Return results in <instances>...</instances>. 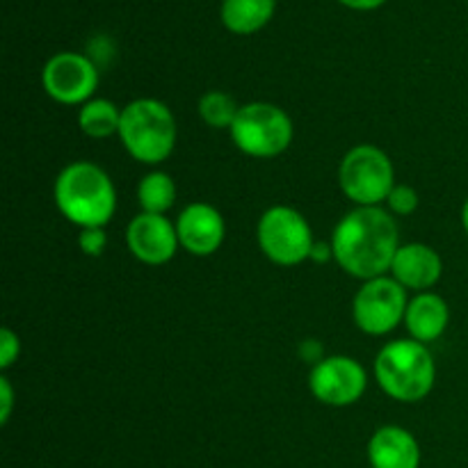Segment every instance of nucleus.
<instances>
[{
  "mask_svg": "<svg viewBox=\"0 0 468 468\" xmlns=\"http://www.w3.org/2000/svg\"><path fill=\"white\" fill-rule=\"evenodd\" d=\"M256 240L265 259L292 268L311 259L315 238L304 215L292 206H272L256 224Z\"/></svg>",
  "mask_w": 468,
  "mask_h": 468,
  "instance_id": "7",
  "label": "nucleus"
},
{
  "mask_svg": "<svg viewBox=\"0 0 468 468\" xmlns=\"http://www.w3.org/2000/svg\"><path fill=\"white\" fill-rule=\"evenodd\" d=\"M443 274V261L434 247L423 242L400 245L391 265V277L407 291L428 292Z\"/></svg>",
  "mask_w": 468,
  "mask_h": 468,
  "instance_id": "13",
  "label": "nucleus"
},
{
  "mask_svg": "<svg viewBox=\"0 0 468 468\" xmlns=\"http://www.w3.org/2000/svg\"><path fill=\"white\" fill-rule=\"evenodd\" d=\"M368 462L373 468H419L420 446L410 430L384 425L370 437Z\"/></svg>",
  "mask_w": 468,
  "mask_h": 468,
  "instance_id": "14",
  "label": "nucleus"
},
{
  "mask_svg": "<svg viewBox=\"0 0 468 468\" xmlns=\"http://www.w3.org/2000/svg\"><path fill=\"white\" fill-rule=\"evenodd\" d=\"M178 242L192 256H210L222 247L227 238V224L215 206L195 201L186 206L176 222Z\"/></svg>",
  "mask_w": 468,
  "mask_h": 468,
  "instance_id": "12",
  "label": "nucleus"
},
{
  "mask_svg": "<svg viewBox=\"0 0 468 468\" xmlns=\"http://www.w3.org/2000/svg\"><path fill=\"white\" fill-rule=\"evenodd\" d=\"M238 112H240V105L227 91L210 90L199 99L201 122L208 128H215V131H231Z\"/></svg>",
  "mask_w": 468,
  "mask_h": 468,
  "instance_id": "19",
  "label": "nucleus"
},
{
  "mask_svg": "<svg viewBox=\"0 0 468 468\" xmlns=\"http://www.w3.org/2000/svg\"><path fill=\"white\" fill-rule=\"evenodd\" d=\"M334 259V251H332V242H318L315 240L314 251H311V261L315 263H324V261Z\"/></svg>",
  "mask_w": 468,
  "mask_h": 468,
  "instance_id": "25",
  "label": "nucleus"
},
{
  "mask_svg": "<svg viewBox=\"0 0 468 468\" xmlns=\"http://www.w3.org/2000/svg\"><path fill=\"white\" fill-rule=\"evenodd\" d=\"M407 306H410L407 288L384 274L361 283L352 302V318L356 327L368 336H387L405 323Z\"/></svg>",
  "mask_w": 468,
  "mask_h": 468,
  "instance_id": "8",
  "label": "nucleus"
},
{
  "mask_svg": "<svg viewBox=\"0 0 468 468\" xmlns=\"http://www.w3.org/2000/svg\"><path fill=\"white\" fill-rule=\"evenodd\" d=\"M137 204L142 213L165 215L176 204V183L167 172H149L137 186Z\"/></svg>",
  "mask_w": 468,
  "mask_h": 468,
  "instance_id": "18",
  "label": "nucleus"
},
{
  "mask_svg": "<svg viewBox=\"0 0 468 468\" xmlns=\"http://www.w3.org/2000/svg\"><path fill=\"white\" fill-rule=\"evenodd\" d=\"M462 227H464V231L468 236V197H466L464 206H462Z\"/></svg>",
  "mask_w": 468,
  "mask_h": 468,
  "instance_id": "26",
  "label": "nucleus"
},
{
  "mask_svg": "<svg viewBox=\"0 0 468 468\" xmlns=\"http://www.w3.org/2000/svg\"><path fill=\"white\" fill-rule=\"evenodd\" d=\"M375 379L398 402H420L432 393L437 364L425 343L398 338L387 343L375 359Z\"/></svg>",
  "mask_w": 468,
  "mask_h": 468,
  "instance_id": "3",
  "label": "nucleus"
},
{
  "mask_svg": "<svg viewBox=\"0 0 468 468\" xmlns=\"http://www.w3.org/2000/svg\"><path fill=\"white\" fill-rule=\"evenodd\" d=\"M338 186L355 206H379L396 187V169L379 146L356 144L343 155Z\"/></svg>",
  "mask_w": 468,
  "mask_h": 468,
  "instance_id": "6",
  "label": "nucleus"
},
{
  "mask_svg": "<svg viewBox=\"0 0 468 468\" xmlns=\"http://www.w3.org/2000/svg\"><path fill=\"white\" fill-rule=\"evenodd\" d=\"M126 245L140 263L165 265L176 256L181 242L176 224L169 222L165 215L140 213L128 224Z\"/></svg>",
  "mask_w": 468,
  "mask_h": 468,
  "instance_id": "11",
  "label": "nucleus"
},
{
  "mask_svg": "<svg viewBox=\"0 0 468 468\" xmlns=\"http://www.w3.org/2000/svg\"><path fill=\"white\" fill-rule=\"evenodd\" d=\"M334 261L350 277L368 282L391 272L400 250L396 218L382 206H356L346 213L332 233Z\"/></svg>",
  "mask_w": 468,
  "mask_h": 468,
  "instance_id": "1",
  "label": "nucleus"
},
{
  "mask_svg": "<svg viewBox=\"0 0 468 468\" xmlns=\"http://www.w3.org/2000/svg\"><path fill=\"white\" fill-rule=\"evenodd\" d=\"M44 91L62 105H85L99 87V64L82 53H55L41 71Z\"/></svg>",
  "mask_w": 468,
  "mask_h": 468,
  "instance_id": "9",
  "label": "nucleus"
},
{
  "mask_svg": "<svg viewBox=\"0 0 468 468\" xmlns=\"http://www.w3.org/2000/svg\"><path fill=\"white\" fill-rule=\"evenodd\" d=\"M229 135H231L236 149L245 155L277 158L292 144L295 126L283 108L256 101V103L240 105V112H238Z\"/></svg>",
  "mask_w": 468,
  "mask_h": 468,
  "instance_id": "5",
  "label": "nucleus"
},
{
  "mask_svg": "<svg viewBox=\"0 0 468 468\" xmlns=\"http://www.w3.org/2000/svg\"><path fill=\"white\" fill-rule=\"evenodd\" d=\"M277 0H222L219 18L233 35H256L272 21Z\"/></svg>",
  "mask_w": 468,
  "mask_h": 468,
  "instance_id": "16",
  "label": "nucleus"
},
{
  "mask_svg": "<svg viewBox=\"0 0 468 468\" xmlns=\"http://www.w3.org/2000/svg\"><path fill=\"white\" fill-rule=\"evenodd\" d=\"M338 3L346 5L347 9H355V12H373V9L387 5L388 0H338Z\"/></svg>",
  "mask_w": 468,
  "mask_h": 468,
  "instance_id": "24",
  "label": "nucleus"
},
{
  "mask_svg": "<svg viewBox=\"0 0 468 468\" xmlns=\"http://www.w3.org/2000/svg\"><path fill=\"white\" fill-rule=\"evenodd\" d=\"M78 247L85 256H101L108 247V236H105L103 229H82L80 236H78Z\"/></svg>",
  "mask_w": 468,
  "mask_h": 468,
  "instance_id": "21",
  "label": "nucleus"
},
{
  "mask_svg": "<svg viewBox=\"0 0 468 468\" xmlns=\"http://www.w3.org/2000/svg\"><path fill=\"white\" fill-rule=\"evenodd\" d=\"M78 126L91 140H105V137L119 135L122 110L108 99H91L85 105H80Z\"/></svg>",
  "mask_w": 468,
  "mask_h": 468,
  "instance_id": "17",
  "label": "nucleus"
},
{
  "mask_svg": "<svg viewBox=\"0 0 468 468\" xmlns=\"http://www.w3.org/2000/svg\"><path fill=\"white\" fill-rule=\"evenodd\" d=\"M176 119L163 101L135 99L122 110L119 140L137 163H165L176 146Z\"/></svg>",
  "mask_w": 468,
  "mask_h": 468,
  "instance_id": "4",
  "label": "nucleus"
},
{
  "mask_svg": "<svg viewBox=\"0 0 468 468\" xmlns=\"http://www.w3.org/2000/svg\"><path fill=\"white\" fill-rule=\"evenodd\" d=\"M21 355V338L9 327H3L0 332V368L7 370Z\"/></svg>",
  "mask_w": 468,
  "mask_h": 468,
  "instance_id": "22",
  "label": "nucleus"
},
{
  "mask_svg": "<svg viewBox=\"0 0 468 468\" xmlns=\"http://www.w3.org/2000/svg\"><path fill=\"white\" fill-rule=\"evenodd\" d=\"M368 387L366 368L352 356L332 355L315 364L309 373V388L327 407H350L364 398Z\"/></svg>",
  "mask_w": 468,
  "mask_h": 468,
  "instance_id": "10",
  "label": "nucleus"
},
{
  "mask_svg": "<svg viewBox=\"0 0 468 468\" xmlns=\"http://www.w3.org/2000/svg\"><path fill=\"white\" fill-rule=\"evenodd\" d=\"M451 323L448 302L437 292H419L407 306L405 327L410 336L419 343H432L446 334Z\"/></svg>",
  "mask_w": 468,
  "mask_h": 468,
  "instance_id": "15",
  "label": "nucleus"
},
{
  "mask_svg": "<svg viewBox=\"0 0 468 468\" xmlns=\"http://www.w3.org/2000/svg\"><path fill=\"white\" fill-rule=\"evenodd\" d=\"M419 204H420L419 192H416L411 186H407V183H396V187H393L391 195H388L387 199L388 213L398 215V218L414 215L416 210H419Z\"/></svg>",
  "mask_w": 468,
  "mask_h": 468,
  "instance_id": "20",
  "label": "nucleus"
},
{
  "mask_svg": "<svg viewBox=\"0 0 468 468\" xmlns=\"http://www.w3.org/2000/svg\"><path fill=\"white\" fill-rule=\"evenodd\" d=\"M0 396H3V407H0V423L7 425L9 416H12V410H14V388L5 375L0 378Z\"/></svg>",
  "mask_w": 468,
  "mask_h": 468,
  "instance_id": "23",
  "label": "nucleus"
},
{
  "mask_svg": "<svg viewBox=\"0 0 468 468\" xmlns=\"http://www.w3.org/2000/svg\"><path fill=\"white\" fill-rule=\"evenodd\" d=\"M55 206L71 224L103 229L117 210V190L103 167L90 160L69 163L53 186Z\"/></svg>",
  "mask_w": 468,
  "mask_h": 468,
  "instance_id": "2",
  "label": "nucleus"
}]
</instances>
